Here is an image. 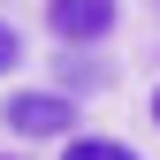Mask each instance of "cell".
I'll return each mask as SVG.
<instances>
[{"mask_svg": "<svg viewBox=\"0 0 160 160\" xmlns=\"http://www.w3.org/2000/svg\"><path fill=\"white\" fill-rule=\"evenodd\" d=\"M69 99L61 92H15L8 107H0V122H8L15 137H69Z\"/></svg>", "mask_w": 160, "mask_h": 160, "instance_id": "1", "label": "cell"}, {"mask_svg": "<svg viewBox=\"0 0 160 160\" xmlns=\"http://www.w3.org/2000/svg\"><path fill=\"white\" fill-rule=\"evenodd\" d=\"M46 23H53V38H69V46H92V38L114 31V0H46Z\"/></svg>", "mask_w": 160, "mask_h": 160, "instance_id": "2", "label": "cell"}, {"mask_svg": "<svg viewBox=\"0 0 160 160\" xmlns=\"http://www.w3.org/2000/svg\"><path fill=\"white\" fill-rule=\"evenodd\" d=\"M61 160H137L130 145H122V137H69V152Z\"/></svg>", "mask_w": 160, "mask_h": 160, "instance_id": "3", "label": "cell"}, {"mask_svg": "<svg viewBox=\"0 0 160 160\" xmlns=\"http://www.w3.org/2000/svg\"><path fill=\"white\" fill-rule=\"evenodd\" d=\"M15 61H23V38H15V31H8V23H0V76H8V69H15Z\"/></svg>", "mask_w": 160, "mask_h": 160, "instance_id": "4", "label": "cell"}, {"mask_svg": "<svg viewBox=\"0 0 160 160\" xmlns=\"http://www.w3.org/2000/svg\"><path fill=\"white\" fill-rule=\"evenodd\" d=\"M152 130H160V92H152Z\"/></svg>", "mask_w": 160, "mask_h": 160, "instance_id": "5", "label": "cell"}]
</instances>
